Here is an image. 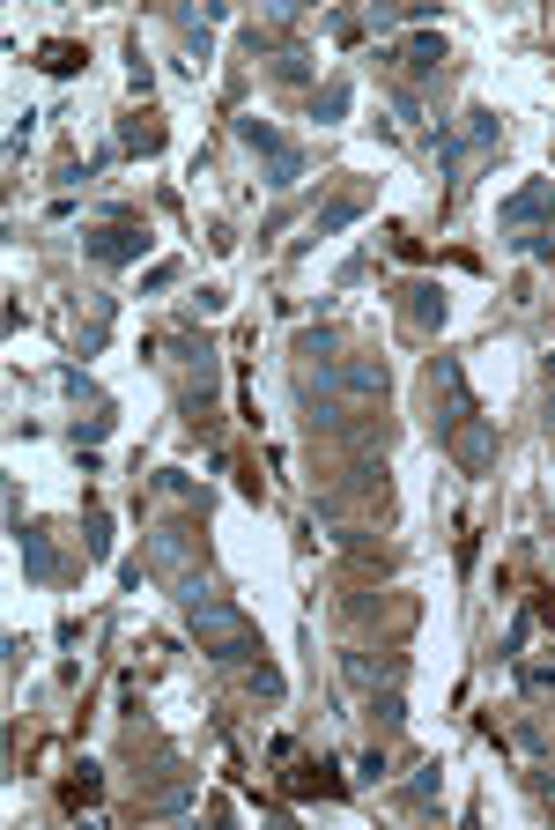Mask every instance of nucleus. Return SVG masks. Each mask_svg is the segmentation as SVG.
Returning a JSON list of instances; mask_svg holds the SVG:
<instances>
[{
  "mask_svg": "<svg viewBox=\"0 0 555 830\" xmlns=\"http://www.w3.org/2000/svg\"><path fill=\"white\" fill-rule=\"evenodd\" d=\"M186 623H193V637H200L216 660H252V653H260V631H252V615H238L222 593L193 601V609H186Z\"/></svg>",
  "mask_w": 555,
  "mask_h": 830,
  "instance_id": "f257e3e1",
  "label": "nucleus"
},
{
  "mask_svg": "<svg viewBox=\"0 0 555 830\" xmlns=\"http://www.w3.org/2000/svg\"><path fill=\"white\" fill-rule=\"evenodd\" d=\"M444 445H452L459 475H489V467H496V423H489V415H467Z\"/></svg>",
  "mask_w": 555,
  "mask_h": 830,
  "instance_id": "f03ea898",
  "label": "nucleus"
},
{
  "mask_svg": "<svg viewBox=\"0 0 555 830\" xmlns=\"http://www.w3.org/2000/svg\"><path fill=\"white\" fill-rule=\"evenodd\" d=\"M548 208H555V178H526L519 194L496 200V222H504V230H533V222L548 216Z\"/></svg>",
  "mask_w": 555,
  "mask_h": 830,
  "instance_id": "7ed1b4c3",
  "label": "nucleus"
},
{
  "mask_svg": "<svg viewBox=\"0 0 555 830\" xmlns=\"http://www.w3.org/2000/svg\"><path fill=\"white\" fill-rule=\"evenodd\" d=\"M142 252H148V230H142V222H104L97 238H90V260H97V268H134Z\"/></svg>",
  "mask_w": 555,
  "mask_h": 830,
  "instance_id": "20e7f679",
  "label": "nucleus"
},
{
  "mask_svg": "<svg viewBox=\"0 0 555 830\" xmlns=\"http://www.w3.org/2000/svg\"><path fill=\"white\" fill-rule=\"evenodd\" d=\"M408 304H400V312H408V326L415 334H437V326H444V290H437V282H408Z\"/></svg>",
  "mask_w": 555,
  "mask_h": 830,
  "instance_id": "39448f33",
  "label": "nucleus"
},
{
  "mask_svg": "<svg viewBox=\"0 0 555 830\" xmlns=\"http://www.w3.org/2000/svg\"><path fill=\"white\" fill-rule=\"evenodd\" d=\"M15 557H23V571L38 579V587H52V579H60V557H52V541L38 535V527H15Z\"/></svg>",
  "mask_w": 555,
  "mask_h": 830,
  "instance_id": "423d86ee",
  "label": "nucleus"
},
{
  "mask_svg": "<svg viewBox=\"0 0 555 830\" xmlns=\"http://www.w3.org/2000/svg\"><path fill=\"white\" fill-rule=\"evenodd\" d=\"M334 386L348 393V401H378V393H386V371L370 364V356H348V364L334 371Z\"/></svg>",
  "mask_w": 555,
  "mask_h": 830,
  "instance_id": "0eeeda50",
  "label": "nucleus"
},
{
  "mask_svg": "<svg viewBox=\"0 0 555 830\" xmlns=\"http://www.w3.org/2000/svg\"><path fill=\"white\" fill-rule=\"evenodd\" d=\"M363 208H370V194H341V200H326V208H318V222H312V238H341V230H348V222H363Z\"/></svg>",
  "mask_w": 555,
  "mask_h": 830,
  "instance_id": "6e6552de",
  "label": "nucleus"
},
{
  "mask_svg": "<svg viewBox=\"0 0 555 830\" xmlns=\"http://www.w3.org/2000/svg\"><path fill=\"white\" fill-rule=\"evenodd\" d=\"M348 104H356V82H348V74H334V82L312 97V120H318V126H341V120H348Z\"/></svg>",
  "mask_w": 555,
  "mask_h": 830,
  "instance_id": "1a4fd4ad",
  "label": "nucleus"
},
{
  "mask_svg": "<svg viewBox=\"0 0 555 830\" xmlns=\"http://www.w3.org/2000/svg\"><path fill=\"white\" fill-rule=\"evenodd\" d=\"M400 60H408V74H437V60H444V38H437V30H415L408 45H400Z\"/></svg>",
  "mask_w": 555,
  "mask_h": 830,
  "instance_id": "9d476101",
  "label": "nucleus"
},
{
  "mask_svg": "<svg viewBox=\"0 0 555 830\" xmlns=\"http://www.w3.org/2000/svg\"><path fill=\"white\" fill-rule=\"evenodd\" d=\"M304 172H312V164H304V148H282V156H266V186H274V194H290Z\"/></svg>",
  "mask_w": 555,
  "mask_h": 830,
  "instance_id": "9b49d317",
  "label": "nucleus"
},
{
  "mask_svg": "<svg viewBox=\"0 0 555 830\" xmlns=\"http://www.w3.org/2000/svg\"><path fill=\"white\" fill-rule=\"evenodd\" d=\"M238 142H244V148H260V156H282V148H290L266 120H238Z\"/></svg>",
  "mask_w": 555,
  "mask_h": 830,
  "instance_id": "f8f14e48",
  "label": "nucleus"
},
{
  "mask_svg": "<svg viewBox=\"0 0 555 830\" xmlns=\"http://www.w3.org/2000/svg\"><path fill=\"white\" fill-rule=\"evenodd\" d=\"M97 786H104V779H97V764H82V771L67 779V801H74V808H90V801H97Z\"/></svg>",
  "mask_w": 555,
  "mask_h": 830,
  "instance_id": "ddd939ff",
  "label": "nucleus"
},
{
  "mask_svg": "<svg viewBox=\"0 0 555 830\" xmlns=\"http://www.w3.org/2000/svg\"><path fill=\"white\" fill-rule=\"evenodd\" d=\"M489 142H496V112L474 104V112H467V148H489Z\"/></svg>",
  "mask_w": 555,
  "mask_h": 830,
  "instance_id": "4468645a",
  "label": "nucleus"
},
{
  "mask_svg": "<svg viewBox=\"0 0 555 830\" xmlns=\"http://www.w3.org/2000/svg\"><path fill=\"white\" fill-rule=\"evenodd\" d=\"M208 593H216V579H208V571H186V579H178V609H193Z\"/></svg>",
  "mask_w": 555,
  "mask_h": 830,
  "instance_id": "2eb2a0df",
  "label": "nucleus"
},
{
  "mask_svg": "<svg viewBox=\"0 0 555 830\" xmlns=\"http://www.w3.org/2000/svg\"><path fill=\"white\" fill-rule=\"evenodd\" d=\"M437 786H444V771H437V764H422V771L408 779V801H437Z\"/></svg>",
  "mask_w": 555,
  "mask_h": 830,
  "instance_id": "dca6fc26",
  "label": "nucleus"
},
{
  "mask_svg": "<svg viewBox=\"0 0 555 830\" xmlns=\"http://www.w3.org/2000/svg\"><path fill=\"white\" fill-rule=\"evenodd\" d=\"M74 68H82V52L74 45H45V74H74Z\"/></svg>",
  "mask_w": 555,
  "mask_h": 830,
  "instance_id": "f3484780",
  "label": "nucleus"
},
{
  "mask_svg": "<svg viewBox=\"0 0 555 830\" xmlns=\"http://www.w3.org/2000/svg\"><path fill=\"white\" fill-rule=\"evenodd\" d=\"M90 557H112V519L90 512Z\"/></svg>",
  "mask_w": 555,
  "mask_h": 830,
  "instance_id": "a211bd4d",
  "label": "nucleus"
},
{
  "mask_svg": "<svg viewBox=\"0 0 555 830\" xmlns=\"http://www.w3.org/2000/svg\"><path fill=\"white\" fill-rule=\"evenodd\" d=\"M170 282H178V260H156V268L142 274V290H148V297H156V290H170Z\"/></svg>",
  "mask_w": 555,
  "mask_h": 830,
  "instance_id": "6ab92c4d",
  "label": "nucleus"
},
{
  "mask_svg": "<svg viewBox=\"0 0 555 830\" xmlns=\"http://www.w3.org/2000/svg\"><path fill=\"white\" fill-rule=\"evenodd\" d=\"M126 148H142V156H148V148H164V134H156V126H142V120H134V126H126Z\"/></svg>",
  "mask_w": 555,
  "mask_h": 830,
  "instance_id": "aec40b11",
  "label": "nucleus"
},
{
  "mask_svg": "<svg viewBox=\"0 0 555 830\" xmlns=\"http://www.w3.org/2000/svg\"><path fill=\"white\" fill-rule=\"evenodd\" d=\"M252 689H260V697H282V675H274V667L260 660V667H252Z\"/></svg>",
  "mask_w": 555,
  "mask_h": 830,
  "instance_id": "412c9836",
  "label": "nucleus"
},
{
  "mask_svg": "<svg viewBox=\"0 0 555 830\" xmlns=\"http://www.w3.org/2000/svg\"><path fill=\"white\" fill-rule=\"evenodd\" d=\"M356 779H363V786H378V779H386V757H378V749H370V757H356Z\"/></svg>",
  "mask_w": 555,
  "mask_h": 830,
  "instance_id": "4be33fe9",
  "label": "nucleus"
},
{
  "mask_svg": "<svg viewBox=\"0 0 555 830\" xmlns=\"http://www.w3.org/2000/svg\"><path fill=\"white\" fill-rule=\"evenodd\" d=\"M392 112H400V120L415 126V120H422V97H415V90H392Z\"/></svg>",
  "mask_w": 555,
  "mask_h": 830,
  "instance_id": "5701e85b",
  "label": "nucleus"
}]
</instances>
